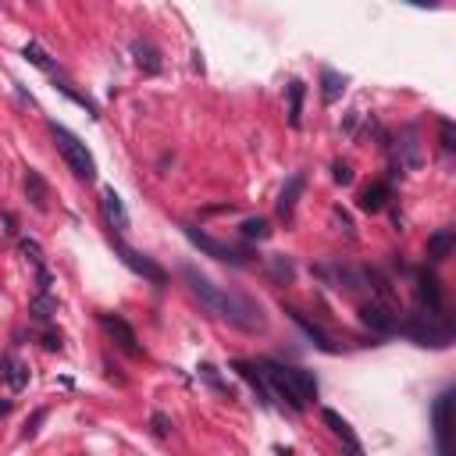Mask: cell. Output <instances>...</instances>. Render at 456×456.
Masks as SVG:
<instances>
[{
	"label": "cell",
	"mask_w": 456,
	"mask_h": 456,
	"mask_svg": "<svg viewBox=\"0 0 456 456\" xmlns=\"http://www.w3.org/2000/svg\"><path fill=\"white\" fill-rule=\"evenodd\" d=\"M182 278L189 282L193 296H196L214 318L228 321L232 328L250 332V335L268 328V318H264V310H260L257 300H250V296H243V293H235V289H225V285L211 282V278L200 275L196 268H182Z\"/></svg>",
	"instance_id": "obj_1"
},
{
	"label": "cell",
	"mask_w": 456,
	"mask_h": 456,
	"mask_svg": "<svg viewBox=\"0 0 456 456\" xmlns=\"http://www.w3.org/2000/svg\"><path fill=\"white\" fill-rule=\"evenodd\" d=\"M400 332H403L410 343H417V346H432V350L453 346V325H450L442 314H425V310H417V314H410V318L400 325Z\"/></svg>",
	"instance_id": "obj_2"
},
{
	"label": "cell",
	"mask_w": 456,
	"mask_h": 456,
	"mask_svg": "<svg viewBox=\"0 0 456 456\" xmlns=\"http://www.w3.org/2000/svg\"><path fill=\"white\" fill-rule=\"evenodd\" d=\"M50 136H54L57 153L64 157V164L71 168V175L82 178V182H93V178H96V161H93V153L86 150V143H82L75 132H68L64 125H57V121H50Z\"/></svg>",
	"instance_id": "obj_3"
},
{
	"label": "cell",
	"mask_w": 456,
	"mask_h": 456,
	"mask_svg": "<svg viewBox=\"0 0 456 456\" xmlns=\"http://www.w3.org/2000/svg\"><path fill=\"white\" fill-rule=\"evenodd\" d=\"M182 232H186V239H189L200 253H207V257H214V260H221V264H232V268H246V264H253V257H250L246 250H235V246H228V243H221V239L200 232L196 225H182Z\"/></svg>",
	"instance_id": "obj_4"
},
{
	"label": "cell",
	"mask_w": 456,
	"mask_h": 456,
	"mask_svg": "<svg viewBox=\"0 0 456 456\" xmlns=\"http://www.w3.org/2000/svg\"><path fill=\"white\" fill-rule=\"evenodd\" d=\"M111 250H114V257H118L128 271L143 275L146 282H153V285H164V282H168V271H164L157 260H150L146 253H139V250H132L128 243H121V235H111Z\"/></svg>",
	"instance_id": "obj_5"
},
{
	"label": "cell",
	"mask_w": 456,
	"mask_h": 456,
	"mask_svg": "<svg viewBox=\"0 0 456 456\" xmlns=\"http://www.w3.org/2000/svg\"><path fill=\"white\" fill-rule=\"evenodd\" d=\"M257 368H260V375H264V382H268V392H275L293 414H303V410H307V403L300 400V392H296V385H293V378H289V371H285L282 364L260 360Z\"/></svg>",
	"instance_id": "obj_6"
},
{
	"label": "cell",
	"mask_w": 456,
	"mask_h": 456,
	"mask_svg": "<svg viewBox=\"0 0 456 456\" xmlns=\"http://www.w3.org/2000/svg\"><path fill=\"white\" fill-rule=\"evenodd\" d=\"M360 321H364V328H371L378 335H400V325H403V318L389 303H378V300L360 307Z\"/></svg>",
	"instance_id": "obj_7"
},
{
	"label": "cell",
	"mask_w": 456,
	"mask_h": 456,
	"mask_svg": "<svg viewBox=\"0 0 456 456\" xmlns=\"http://www.w3.org/2000/svg\"><path fill=\"white\" fill-rule=\"evenodd\" d=\"M100 328L114 339L118 350H125L128 357H143V346H139V339H136V332H132V325H128L125 318H118V314H100Z\"/></svg>",
	"instance_id": "obj_8"
},
{
	"label": "cell",
	"mask_w": 456,
	"mask_h": 456,
	"mask_svg": "<svg viewBox=\"0 0 456 456\" xmlns=\"http://www.w3.org/2000/svg\"><path fill=\"white\" fill-rule=\"evenodd\" d=\"M417 307L425 310V314H446V303H442V285H439V278L425 268V271H417Z\"/></svg>",
	"instance_id": "obj_9"
},
{
	"label": "cell",
	"mask_w": 456,
	"mask_h": 456,
	"mask_svg": "<svg viewBox=\"0 0 456 456\" xmlns=\"http://www.w3.org/2000/svg\"><path fill=\"white\" fill-rule=\"evenodd\" d=\"M100 207H103V218H107L111 232H114V235H125V232H128V211H125L121 196H118L111 186H103V193H100Z\"/></svg>",
	"instance_id": "obj_10"
},
{
	"label": "cell",
	"mask_w": 456,
	"mask_h": 456,
	"mask_svg": "<svg viewBox=\"0 0 456 456\" xmlns=\"http://www.w3.org/2000/svg\"><path fill=\"white\" fill-rule=\"evenodd\" d=\"M396 146H400V164H407V168H421V164H425V153H421V128H417V125H403Z\"/></svg>",
	"instance_id": "obj_11"
},
{
	"label": "cell",
	"mask_w": 456,
	"mask_h": 456,
	"mask_svg": "<svg viewBox=\"0 0 456 456\" xmlns=\"http://www.w3.org/2000/svg\"><path fill=\"white\" fill-rule=\"evenodd\" d=\"M285 314H289V318H293V321L303 328V335H307V339H310L318 350H325V353H339V346L332 343V335H328V332H325L318 321H310V318H307V314H300L296 307H285Z\"/></svg>",
	"instance_id": "obj_12"
},
{
	"label": "cell",
	"mask_w": 456,
	"mask_h": 456,
	"mask_svg": "<svg viewBox=\"0 0 456 456\" xmlns=\"http://www.w3.org/2000/svg\"><path fill=\"white\" fill-rule=\"evenodd\" d=\"M232 371L253 389V396L260 400V407H271V392H268V382H264V375L257 371V364H250V360H232Z\"/></svg>",
	"instance_id": "obj_13"
},
{
	"label": "cell",
	"mask_w": 456,
	"mask_h": 456,
	"mask_svg": "<svg viewBox=\"0 0 456 456\" xmlns=\"http://www.w3.org/2000/svg\"><path fill=\"white\" fill-rule=\"evenodd\" d=\"M450 407H453V392H442L432 407V425H435V439H439V453L446 456L450 446Z\"/></svg>",
	"instance_id": "obj_14"
},
{
	"label": "cell",
	"mask_w": 456,
	"mask_h": 456,
	"mask_svg": "<svg viewBox=\"0 0 456 456\" xmlns=\"http://www.w3.org/2000/svg\"><path fill=\"white\" fill-rule=\"evenodd\" d=\"M303 186H307V178H303V175H293V178L282 186V193H278V203H275L278 218L293 221V211H296V203H300V196H303Z\"/></svg>",
	"instance_id": "obj_15"
},
{
	"label": "cell",
	"mask_w": 456,
	"mask_h": 456,
	"mask_svg": "<svg viewBox=\"0 0 456 456\" xmlns=\"http://www.w3.org/2000/svg\"><path fill=\"white\" fill-rule=\"evenodd\" d=\"M132 57H136V68L143 75H157L161 71V50L150 39H132Z\"/></svg>",
	"instance_id": "obj_16"
},
{
	"label": "cell",
	"mask_w": 456,
	"mask_h": 456,
	"mask_svg": "<svg viewBox=\"0 0 456 456\" xmlns=\"http://www.w3.org/2000/svg\"><path fill=\"white\" fill-rule=\"evenodd\" d=\"M0 382L11 389V392H21L29 385V368L18 360V357H0Z\"/></svg>",
	"instance_id": "obj_17"
},
{
	"label": "cell",
	"mask_w": 456,
	"mask_h": 456,
	"mask_svg": "<svg viewBox=\"0 0 456 456\" xmlns=\"http://www.w3.org/2000/svg\"><path fill=\"white\" fill-rule=\"evenodd\" d=\"M25 200L36 207V211H46V200H50V186H46V178L36 171V168H29L25 171Z\"/></svg>",
	"instance_id": "obj_18"
},
{
	"label": "cell",
	"mask_w": 456,
	"mask_h": 456,
	"mask_svg": "<svg viewBox=\"0 0 456 456\" xmlns=\"http://www.w3.org/2000/svg\"><path fill=\"white\" fill-rule=\"evenodd\" d=\"M389 200H392V182H375V186H368V189L360 193V211L378 214V211L389 207Z\"/></svg>",
	"instance_id": "obj_19"
},
{
	"label": "cell",
	"mask_w": 456,
	"mask_h": 456,
	"mask_svg": "<svg viewBox=\"0 0 456 456\" xmlns=\"http://www.w3.org/2000/svg\"><path fill=\"white\" fill-rule=\"evenodd\" d=\"M453 246H456V228H439L432 239H428V260H446L450 253H453Z\"/></svg>",
	"instance_id": "obj_20"
},
{
	"label": "cell",
	"mask_w": 456,
	"mask_h": 456,
	"mask_svg": "<svg viewBox=\"0 0 456 456\" xmlns=\"http://www.w3.org/2000/svg\"><path fill=\"white\" fill-rule=\"evenodd\" d=\"M285 371H289V378H293V385H296V392H300L303 403L318 400V378H314L307 368H285Z\"/></svg>",
	"instance_id": "obj_21"
},
{
	"label": "cell",
	"mask_w": 456,
	"mask_h": 456,
	"mask_svg": "<svg viewBox=\"0 0 456 456\" xmlns=\"http://www.w3.org/2000/svg\"><path fill=\"white\" fill-rule=\"evenodd\" d=\"M343 93H346V75L325 68V71H321V100H325V103H335Z\"/></svg>",
	"instance_id": "obj_22"
},
{
	"label": "cell",
	"mask_w": 456,
	"mask_h": 456,
	"mask_svg": "<svg viewBox=\"0 0 456 456\" xmlns=\"http://www.w3.org/2000/svg\"><path fill=\"white\" fill-rule=\"evenodd\" d=\"M321 417H325V425L332 428V435H339V439H343L350 450H360V442H357V435H353V428H350V421H346L343 414H335V410H325Z\"/></svg>",
	"instance_id": "obj_23"
},
{
	"label": "cell",
	"mask_w": 456,
	"mask_h": 456,
	"mask_svg": "<svg viewBox=\"0 0 456 456\" xmlns=\"http://www.w3.org/2000/svg\"><path fill=\"white\" fill-rule=\"evenodd\" d=\"M54 314H57V300H54L50 293H36V296H32V303H29V318H32V321H39V325H46Z\"/></svg>",
	"instance_id": "obj_24"
},
{
	"label": "cell",
	"mask_w": 456,
	"mask_h": 456,
	"mask_svg": "<svg viewBox=\"0 0 456 456\" xmlns=\"http://www.w3.org/2000/svg\"><path fill=\"white\" fill-rule=\"evenodd\" d=\"M21 57L29 61V64H36L39 71H46V75H57V61L39 46V43H25V50H21Z\"/></svg>",
	"instance_id": "obj_25"
},
{
	"label": "cell",
	"mask_w": 456,
	"mask_h": 456,
	"mask_svg": "<svg viewBox=\"0 0 456 456\" xmlns=\"http://www.w3.org/2000/svg\"><path fill=\"white\" fill-rule=\"evenodd\" d=\"M303 96H307V86L300 78H293L289 82V125L293 128H300V121H303Z\"/></svg>",
	"instance_id": "obj_26"
},
{
	"label": "cell",
	"mask_w": 456,
	"mask_h": 456,
	"mask_svg": "<svg viewBox=\"0 0 456 456\" xmlns=\"http://www.w3.org/2000/svg\"><path fill=\"white\" fill-rule=\"evenodd\" d=\"M54 86H57V89H61L64 96H68V100H75V103H78V107H82L86 114H93V118H100V114H96V103H93L89 96H82V93H75V89H71V82H64V78H54Z\"/></svg>",
	"instance_id": "obj_27"
},
{
	"label": "cell",
	"mask_w": 456,
	"mask_h": 456,
	"mask_svg": "<svg viewBox=\"0 0 456 456\" xmlns=\"http://www.w3.org/2000/svg\"><path fill=\"white\" fill-rule=\"evenodd\" d=\"M239 232H243V239H268V235H271V228H268L264 218H246V221L239 225Z\"/></svg>",
	"instance_id": "obj_28"
},
{
	"label": "cell",
	"mask_w": 456,
	"mask_h": 456,
	"mask_svg": "<svg viewBox=\"0 0 456 456\" xmlns=\"http://www.w3.org/2000/svg\"><path fill=\"white\" fill-rule=\"evenodd\" d=\"M268 260H271V275H275L278 282H293V278H296V268H293V260H289V257L275 253V257H268Z\"/></svg>",
	"instance_id": "obj_29"
},
{
	"label": "cell",
	"mask_w": 456,
	"mask_h": 456,
	"mask_svg": "<svg viewBox=\"0 0 456 456\" xmlns=\"http://www.w3.org/2000/svg\"><path fill=\"white\" fill-rule=\"evenodd\" d=\"M18 250H21V253H25L36 268H43V250H39V243H36V239H18Z\"/></svg>",
	"instance_id": "obj_30"
},
{
	"label": "cell",
	"mask_w": 456,
	"mask_h": 456,
	"mask_svg": "<svg viewBox=\"0 0 456 456\" xmlns=\"http://www.w3.org/2000/svg\"><path fill=\"white\" fill-rule=\"evenodd\" d=\"M200 378H207V382H211V385H214V389H218L221 396H228V400H232V389H228V385H225V382L218 378V371H214L211 364H200Z\"/></svg>",
	"instance_id": "obj_31"
},
{
	"label": "cell",
	"mask_w": 456,
	"mask_h": 456,
	"mask_svg": "<svg viewBox=\"0 0 456 456\" xmlns=\"http://www.w3.org/2000/svg\"><path fill=\"white\" fill-rule=\"evenodd\" d=\"M150 428H153V435H161V439H168V435H171V417L157 410V414L150 417Z\"/></svg>",
	"instance_id": "obj_32"
},
{
	"label": "cell",
	"mask_w": 456,
	"mask_h": 456,
	"mask_svg": "<svg viewBox=\"0 0 456 456\" xmlns=\"http://www.w3.org/2000/svg\"><path fill=\"white\" fill-rule=\"evenodd\" d=\"M332 178H335V182H339V186H350V182H353V168H350V164H343V161H339V164H335V168H332Z\"/></svg>",
	"instance_id": "obj_33"
},
{
	"label": "cell",
	"mask_w": 456,
	"mask_h": 456,
	"mask_svg": "<svg viewBox=\"0 0 456 456\" xmlns=\"http://www.w3.org/2000/svg\"><path fill=\"white\" fill-rule=\"evenodd\" d=\"M439 128H442V150H446V153H453V150H456V139H453V121H442Z\"/></svg>",
	"instance_id": "obj_34"
},
{
	"label": "cell",
	"mask_w": 456,
	"mask_h": 456,
	"mask_svg": "<svg viewBox=\"0 0 456 456\" xmlns=\"http://www.w3.org/2000/svg\"><path fill=\"white\" fill-rule=\"evenodd\" d=\"M43 417H46V410H36V414H32V421L25 425V432H21V439H32V435L39 432V425H43Z\"/></svg>",
	"instance_id": "obj_35"
},
{
	"label": "cell",
	"mask_w": 456,
	"mask_h": 456,
	"mask_svg": "<svg viewBox=\"0 0 456 456\" xmlns=\"http://www.w3.org/2000/svg\"><path fill=\"white\" fill-rule=\"evenodd\" d=\"M43 346H46L50 353H54V350H57V353L64 350V343H61V335H54V332H46V335H43Z\"/></svg>",
	"instance_id": "obj_36"
},
{
	"label": "cell",
	"mask_w": 456,
	"mask_h": 456,
	"mask_svg": "<svg viewBox=\"0 0 456 456\" xmlns=\"http://www.w3.org/2000/svg\"><path fill=\"white\" fill-rule=\"evenodd\" d=\"M335 218L343 221V232H346V235H353V221H350V214H343V211L335 207Z\"/></svg>",
	"instance_id": "obj_37"
},
{
	"label": "cell",
	"mask_w": 456,
	"mask_h": 456,
	"mask_svg": "<svg viewBox=\"0 0 456 456\" xmlns=\"http://www.w3.org/2000/svg\"><path fill=\"white\" fill-rule=\"evenodd\" d=\"M11 410V400H0V414H7Z\"/></svg>",
	"instance_id": "obj_38"
}]
</instances>
